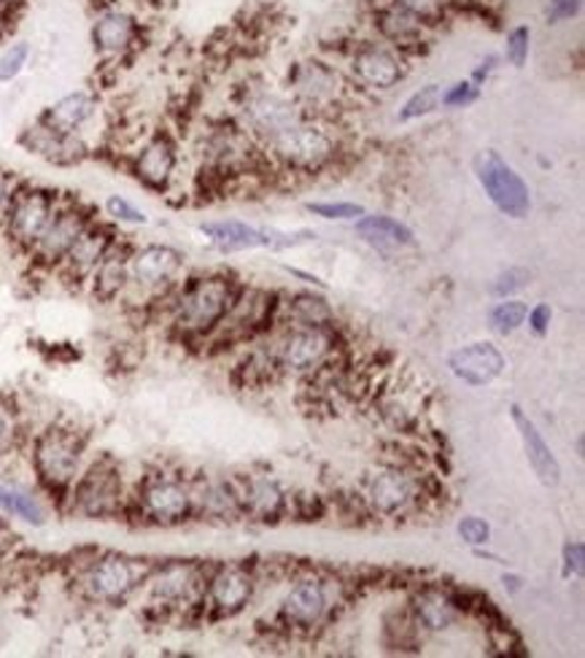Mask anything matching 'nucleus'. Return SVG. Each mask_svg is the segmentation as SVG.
<instances>
[{
	"label": "nucleus",
	"instance_id": "f257e3e1",
	"mask_svg": "<svg viewBox=\"0 0 585 658\" xmlns=\"http://www.w3.org/2000/svg\"><path fill=\"white\" fill-rule=\"evenodd\" d=\"M240 286L225 273L189 278L170 291V324L183 337H211L232 311Z\"/></svg>",
	"mask_w": 585,
	"mask_h": 658
},
{
	"label": "nucleus",
	"instance_id": "f03ea898",
	"mask_svg": "<svg viewBox=\"0 0 585 658\" xmlns=\"http://www.w3.org/2000/svg\"><path fill=\"white\" fill-rule=\"evenodd\" d=\"M84 451H87V440L76 429L51 423L38 432V438L33 440V470L44 491L57 500H65L84 470Z\"/></svg>",
	"mask_w": 585,
	"mask_h": 658
},
{
	"label": "nucleus",
	"instance_id": "7ed1b4c3",
	"mask_svg": "<svg viewBox=\"0 0 585 658\" xmlns=\"http://www.w3.org/2000/svg\"><path fill=\"white\" fill-rule=\"evenodd\" d=\"M335 332L332 324L326 327H313V324H289L273 332L271 340L262 348L267 370H280V373L306 375L313 370L324 368L335 354Z\"/></svg>",
	"mask_w": 585,
	"mask_h": 658
},
{
	"label": "nucleus",
	"instance_id": "20e7f679",
	"mask_svg": "<svg viewBox=\"0 0 585 658\" xmlns=\"http://www.w3.org/2000/svg\"><path fill=\"white\" fill-rule=\"evenodd\" d=\"M65 500L71 505V511L84 518L119 516L124 511V505H128L122 470L108 456H100L92 465H84L82 475L71 486Z\"/></svg>",
	"mask_w": 585,
	"mask_h": 658
},
{
	"label": "nucleus",
	"instance_id": "39448f33",
	"mask_svg": "<svg viewBox=\"0 0 585 658\" xmlns=\"http://www.w3.org/2000/svg\"><path fill=\"white\" fill-rule=\"evenodd\" d=\"M152 566L122 553H103L84 566L79 586L95 605H122L146 583Z\"/></svg>",
	"mask_w": 585,
	"mask_h": 658
},
{
	"label": "nucleus",
	"instance_id": "423d86ee",
	"mask_svg": "<svg viewBox=\"0 0 585 658\" xmlns=\"http://www.w3.org/2000/svg\"><path fill=\"white\" fill-rule=\"evenodd\" d=\"M265 146L284 168L300 170V174H313V170L324 168L326 163H332V157L337 152V143L326 133V128H321L319 122H311L308 117L291 124L280 135H275Z\"/></svg>",
	"mask_w": 585,
	"mask_h": 658
},
{
	"label": "nucleus",
	"instance_id": "0eeeda50",
	"mask_svg": "<svg viewBox=\"0 0 585 658\" xmlns=\"http://www.w3.org/2000/svg\"><path fill=\"white\" fill-rule=\"evenodd\" d=\"M135 513L143 524L181 526L192 518V486L176 475H148L138 486Z\"/></svg>",
	"mask_w": 585,
	"mask_h": 658
},
{
	"label": "nucleus",
	"instance_id": "6e6552de",
	"mask_svg": "<svg viewBox=\"0 0 585 658\" xmlns=\"http://www.w3.org/2000/svg\"><path fill=\"white\" fill-rule=\"evenodd\" d=\"M475 176L478 184L483 187L486 198L491 200V205L508 219H526L532 211V192L529 184L521 179L518 170L513 165L504 163L494 148H483L475 157Z\"/></svg>",
	"mask_w": 585,
	"mask_h": 658
},
{
	"label": "nucleus",
	"instance_id": "1a4fd4ad",
	"mask_svg": "<svg viewBox=\"0 0 585 658\" xmlns=\"http://www.w3.org/2000/svg\"><path fill=\"white\" fill-rule=\"evenodd\" d=\"M57 205H60V200L49 189L25 187L11 192L9 208H5L3 222H0L9 243L22 251H31L36 240L41 238L51 216H55Z\"/></svg>",
	"mask_w": 585,
	"mask_h": 658
},
{
	"label": "nucleus",
	"instance_id": "9d476101",
	"mask_svg": "<svg viewBox=\"0 0 585 658\" xmlns=\"http://www.w3.org/2000/svg\"><path fill=\"white\" fill-rule=\"evenodd\" d=\"M200 236L208 240V246L219 254H235V251H251V249H291L306 240H313L315 232H306L302 238L291 236V232L278 230H262V227L246 225L240 219H216L203 222L198 227Z\"/></svg>",
	"mask_w": 585,
	"mask_h": 658
},
{
	"label": "nucleus",
	"instance_id": "9b49d317",
	"mask_svg": "<svg viewBox=\"0 0 585 658\" xmlns=\"http://www.w3.org/2000/svg\"><path fill=\"white\" fill-rule=\"evenodd\" d=\"M183 254L168 243H146L130 251V289L148 297L170 295L181 276Z\"/></svg>",
	"mask_w": 585,
	"mask_h": 658
},
{
	"label": "nucleus",
	"instance_id": "f8f14e48",
	"mask_svg": "<svg viewBox=\"0 0 585 658\" xmlns=\"http://www.w3.org/2000/svg\"><path fill=\"white\" fill-rule=\"evenodd\" d=\"M148 597L157 608L165 610H181L194 608L203 602L205 588V572L200 564L192 562H170L152 566L146 577Z\"/></svg>",
	"mask_w": 585,
	"mask_h": 658
},
{
	"label": "nucleus",
	"instance_id": "ddd939ff",
	"mask_svg": "<svg viewBox=\"0 0 585 658\" xmlns=\"http://www.w3.org/2000/svg\"><path fill=\"white\" fill-rule=\"evenodd\" d=\"M240 119H243V128L251 139L267 143L284 130H289L291 124L306 119V111H302L295 97L289 100V97L278 93L260 89V93L246 97L243 106H240Z\"/></svg>",
	"mask_w": 585,
	"mask_h": 658
},
{
	"label": "nucleus",
	"instance_id": "4468645a",
	"mask_svg": "<svg viewBox=\"0 0 585 658\" xmlns=\"http://www.w3.org/2000/svg\"><path fill=\"white\" fill-rule=\"evenodd\" d=\"M332 608V586L330 581L319 575H302L295 586L280 599V621L291 632H313L315 626L326 621Z\"/></svg>",
	"mask_w": 585,
	"mask_h": 658
},
{
	"label": "nucleus",
	"instance_id": "2eb2a0df",
	"mask_svg": "<svg viewBox=\"0 0 585 658\" xmlns=\"http://www.w3.org/2000/svg\"><path fill=\"white\" fill-rule=\"evenodd\" d=\"M291 93L295 100L300 103L302 111H324V108L341 106L343 97L348 93V84L337 68L330 62L308 60L300 62L291 73Z\"/></svg>",
	"mask_w": 585,
	"mask_h": 658
},
{
	"label": "nucleus",
	"instance_id": "dca6fc26",
	"mask_svg": "<svg viewBox=\"0 0 585 658\" xmlns=\"http://www.w3.org/2000/svg\"><path fill=\"white\" fill-rule=\"evenodd\" d=\"M421 497V483L405 467H383L370 475L365 491V502L375 516L397 518L410 511Z\"/></svg>",
	"mask_w": 585,
	"mask_h": 658
},
{
	"label": "nucleus",
	"instance_id": "f3484780",
	"mask_svg": "<svg viewBox=\"0 0 585 658\" xmlns=\"http://www.w3.org/2000/svg\"><path fill=\"white\" fill-rule=\"evenodd\" d=\"M256 577L246 566L222 564L205 575L203 605L214 618H232L254 599Z\"/></svg>",
	"mask_w": 585,
	"mask_h": 658
},
{
	"label": "nucleus",
	"instance_id": "a211bd4d",
	"mask_svg": "<svg viewBox=\"0 0 585 658\" xmlns=\"http://www.w3.org/2000/svg\"><path fill=\"white\" fill-rule=\"evenodd\" d=\"M92 222L89 211H84L76 203H60L57 205L55 216L49 219L41 238L36 240V246L31 249L33 260H38L46 267H60V262L65 260V254L71 251V246L76 243V238L87 230Z\"/></svg>",
	"mask_w": 585,
	"mask_h": 658
},
{
	"label": "nucleus",
	"instance_id": "6ab92c4d",
	"mask_svg": "<svg viewBox=\"0 0 585 658\" xmlns=\"http://www.w3.org/2000/svg\"><path fill=\"white\" fill-rule=\"evenodd\" d=\"M351 76L365 89L389 93L405 79V60L383 44H361L351 55Z\"/></svg>",
	"mask_w": 585,
	"mask_h": 658
},
{
	"label": "nucleus",
	"instance_id": "aec40b11",
	"mask_svg": "<svg viewBox=\"0 0 585 658\" xmlns=\"http://www.w3.org/2000/svg\"><path fill=\"white\" fill-rule=\"evenodd\" d=\"M464 615L462 599L445 588L427 586L418 588L410 597V618L416 623L418 632L427 634H443L451 632Z\"/></svg>",
	"mask_w": 585,
	"mask_h": 658
},
{
	"label": "nucleus",
	"instance_id": "412c9836",
	"mask_svg": "<svg viewBox=\"0 0 585 658\" xmlns=\"http://www.w3.org/2000/svg\"><path fill=\"white\" fill-rule=\"evenodd\" d=\"M449 368L467 386H489L504 373V354L491 340L469 343V346L456 348L451 354Z\"/></svg>",
	"mask_w": 585,
	"mask_h": 658
},
{
	"label": "nucleus",
	"instance_id": "4be33fe9",
	"mask_svg": "<svg viewBox=\"0 0 585 658\" xmlns=\"http://www.w3.org/2000/svg\"><path fill=\"white\" fill-rule=\"evenodd\" d=\"M114 243H117V232L108 225H100V222L92 219L87 230L71 246L65 260L60 262V271L65 273L71 282H89L95 267L100 265V260L108 254V249H111Z\"/></svg>",
	"mask_w": 585,
	"mask_h": 658
},
{
	"label": "nucleus",
	"instance_id": "5701e85b",
	"mask_svg": "<svg viewBox=\"0 0 585 658\" xmlns=\"http://www.w3.org/2000/svg\"><path fill=\"white\" fill-rule=\"evenodd\" d=\"M176 165H179V146L168 133H157L135 154L133 174L143 187L163 192L174 181Z\"/></svg>",
	"mask_w": 585,
	"mask_h": 658
},
{
	"label": "nucleus",
	"instance_id": "b1692460",
	"mask_svg": "<svg viewBox=\"0 0 585 658\" xmlns=\"http://www.w3.org/2000/svg\"><path fill=\"white\" fill-rule=\"evenodd\" d=\"M20 143L31 154L55 165H76L87 157V143L82 141V135L57 133V130H49L41 122L27 128L20 135Z\"/></svg>",
	"mask_w": 585,
	"mask_h": 658
},
{
	"label": "nucleus",
	"instance_id": "393cba45",
	"mask_svg": "<svg viewBox=\"0 0 585 658\" xmlns=\"http://www.w3.org/2000/svg\"><path fill=\"white\" fill-rule=\"evenodd\" d=\"M254 152V139L246 133L243 124H227V128L211 130L205 139L203 157L216 170H238L249 165Z\"/></svg>",
	"mask_w": 585,
	"mask_h": 658
},
{
	"label": "nucleus",
	"instance_id": "a878e982",
	"mask_svg": "<svg viewBox=\"0 0 585 658\" xmlns=\"http://www.w3.org/2000/svg\"><path fill=\"white\" fill-rule=\"evenodd\" d=\"M192 486V516L208 521H235L243 516L235 483L216 478L189 480Z\"/></svg>",
	"mask_w": 585,
	"mask_h": 658
},
{
	"label": "nucleus",
	"instance_id": "bb28decb",
	"mask_svg": "<svg viewBox=\"0 0 585 658\" xmlns=\"http://www.w3.org/2000/svg\"><path fill=\"white\" fill-rule=\"evenodd\" d=\"M138 22L122 9H106L92 22V47L100 57H122L133 49Z\"/></svg>",
	"mask_w": 585,
	"mask_h": 658
},
{
	"label": "nucleus",
	"instance_id": "cd10ccee",
	"mask_svg": "<svg viewBox=\"0 0 585 658\" xmlns=\"http://www.w3.org/2000/svg\"><path fill=\"white\" fill-rule=\"evenodd\" d=\"M510 414H513L515 427H518L526 462H529V467L535 470L537 478H540V483L548 486V489L559 486L561 483V465H559V459H556L553 451H550V445L545 443V438H542L540 429H537V423L532 421L529 416L518 408V405H513Z\"/></svg>",
	"mask_w": 585,
	"mask_h": 658
},
{
	"label": "nucleus",
	"instance_id": "c85d7f7f",
	"mask_svg": "<svg viewBox=\"0 0 585 658\" xmlns=\"http://www.w3.org/2000/svg\"><path fill=\"white\" fill-rule=\"evenodd\" d=\"M97 113V97L89 89H76V93L62 95L60 100L51 103L49 108L38 117V122L46 124L49 130L65 135H79L82 128H87L92 117Z\"/></svg>",
	"mask_w": 585,
	"mask_h": 658
},
{
	"label": "nucleus",
	"instance_id": "c756f323",
	"mask_svg": "<svg viewBox=\"0 0 585 658\" xmlns=\"http://www.w3.org/2000/svg\"><path fill=\"white\" fill-rule=\"evenodd\" d=\"M130 251L133 246L122 243L117 238V243L108 249V254L103 256L100 265L95 267V273L89 276L92 295L103 302H114L128 291L130 286Z\"/></svg>",
	"mask_w": 585,
	"mask_h": 658
},
{
	"label": "nucleus",
	"instance_id": "7c9ffc66",
	"mask_svg": "<svg viewBox=\"0 0 585 658\" xmlns=\"http://www.w3.org/2000/svg\"><path fill=\"white\" fill-rule=\"evenodd\" d=\"M354 232H357L359 240H365L367 246H372L375 251H403V249H413L416 246V232L410 227L403 225L394 216H383V214H365L354 222Z\"/></svg>",
	"mask_w": 585,
	"mask_h": 658
},
{
	"label": "nucleus",
	"instance_id": "2f4dec72",
	"mask_svg": "<svg viewBox=\"0 0 585 658\" xmlns=\"http://www.w3.org/2000/svg\"><path fill=\"white\" fill-rule=\"evenodd\" d=\"M235 489H238L243 516H251L256 521H275L284 513V491H280V486L275 483L273 478H267V475H254V478L243 480V486H235Z\"/></svg>",
	"mask_w": 585,
	"mask_h": 658
},
{
	"label": "nucleus",
	"instance_id": "473e14b6",
	"mask_svg": "<svg viewBox=\"0 0 585 658\" xmlns=\"http://www.w3.org/2000/svg\"><path fill=\"white\" fill-rule=\"evenodd\" d=\"M0 513L27 526H44L49 521V507L36 491L3 478H0Z\"/></svg>",
	"mask_w": 585,
	"mask_h": 658
},
{
	"label": "nucleus",
	"instance_id": "72a5a7b5",
	"mask_svg": "<svg viewBox=\"0 0 585 658\" xmlns=\"http://www.w3.org/2000/svg\"><path fill=\"white\" fill-rule=\"evenodd\" d=\"M278 308L286 313V322L289 324H313V327H326V324L335 322V311H332L330 302H326L321 295H313V291L291 295L286 302H278Z\"/></svg>",
	"mask_w": 585,
	"mask_h": 658
},
{
	"label": "nucleus",
	"instance_id": "f704fd0d",
	"mask_svg": "<svg viewBox=\"0 0 585 658\" xmlns=\"http://www.w3.org/2000/svg\"><path fill=\"white\" fill-rule=\"evenodd\" d=\"M378 31L383 33L386 41L397 44V47H410V44L421 41L427 25L418 22L413 14H407L403 5L392 3L389 9L378 11Z\"/></svg>",
	"mask_w": 585,
	"mask_h": 658
},
{
	"label": "nucleus",
	"instance_id": "c9c22d12",
	"mask_svg": "<svg viewBox=\"0 0 585 658\" xmlns=\"http://www.w3.org/2000/svg\"><path fill=\"white\" fill-rule=\"evenodd\" d=\"M526 311H529V306L521 300H513V297L499 300L489 311V327L502 337L513 335V332H518L526 324Z\"/></svg>",
	"mask_w": 585,
	"mask_h": 658
},
{
	"label": "nucleus",
	"instance_id": "e433bc0d",
	"mask_svg": "<svg viewBox=\"0 0 585 658\" xmlns=\"http://www.w3.org/2000/svg\"><path fill=\"white\" fill-rule=\"evenodd\" d=\"M440 93H443L440 84H427V87L416 89V93L407 97L405 106L399 108V122H413V119H421L427 113H432L434 108H440Z\"/></svg>",
	"mask_w": 585,
	"mask_h": 658
},
{
	"label": "nucleus",
	"instance_id": "4c0bfd02",
	"mask_svg": "<svg viewBox=\"0 0 585 658\" xmlns=\"http://www.w3.org/2000/svg\"><path fill=\"white\" fill-rule=\"evenodd\" d=\"M33 47L31 41H11L9 47L0 51V84H11L14 79H20V73L25 71L31 62Z\"/></svg>",
	"mask_w": 585,
	"mask_h": 658
},
{
	"label": "nucleus",
	"instance_id": "58836bf2",
	"mask_svg": "<svg viewBox=\"0 0 585 658\" xmlns=\"http://www.w3.org/2000/svg\"><path fill=\"white\" fill-rule=\"evenodd\" d=\"M529 282H532L529 267L513 265V267H508V271L499 273L494 282H491L489 291H491V297H497V300H508V297L518 295L521 289H526Z\"/></svg>",
	"mask_w": 585,
	"mask_h": 658
},
{
	"label": "nucleus",
	"instance_id": "ea45409f",
	"mask_svg": "<svg viewBox=\"0 0 585 658\" xmlns=\"http://www.w3.org/2000/svg\"><path fill=\"white\" fill-rule=\"evenodd\" d=\"M103 211H106L108 219L117 222V225H130V227L148 225V216L143 214L135 203H130L128 198H122V194H111V198H106Z\"/></svg>",
	"mask_w": 585,
	"mask_h": 658
},
{
	"label": "nucleus",
	"instance_id": "a19ab883",
	"mask_svg": "<svg viewBox=\"0 0 585 658\" xmlns=\"http://www.w3.org/2000/svg\"><path fill=\"white\" fill-rule=\"evenodd\" d=\"M20 438H22L20 416H16V410L0 397V459L9 456L11 451L20 445Z\"/></svg>",
	"mask_w": 585,
	"mask_h": 658
},
{
	"label": "nucleus",
	"instance_id": "79ce46f5",
	"mask_svg": "<svg viewBox=\"0 0 585 658\" xmlns=\"http://www.w3.org/2000/svg\"><path fill=\"white\" fill-rule=\"evenodd\" d=\"M529 51H532V31L526 25L513 27L504 38V60L510 62L513 68H524L529 62Z\"/></svg>",
	"mask_w": 585,
	"mask_h": 658
},
{
	"label": "nucleus",
	"instance_id": "37998d69",
	"mask_svg": "<svg viewBox=\"0 0 585 658\" xmlns=\"http://www.w3.org/2000/svg\"><path fill=\"white\" fill-rule=\"evenodd\" d=\"M306 208L324 222H357L367 214L365 205L359 203H306Z\"/></svg>",
	"mask_w": 585,
	"mask_h": 658
},
{
	"label": "nucleus",
	"instance_id": "c03bdc74",
	"mask_svg": "<svg viewBox=\"0 0 585 658\" xmlns=\"http://www.w3.org/2000/svg\"><path fill=\"white\" fill-rule=\"evenodd\" d=\"M456 531H458V537H462V540L473 548H483L491 542V524L480 516H464L456 524Z\"/></svg>",
	"mask_w": 585,
	"mask_h": 658
},
{
	"label": "nucleus",
	"instance_id": "a18cd8bd",
	"mask_svg": "<svg viewBox=\"0 0 585 658\" xmlns=\"http://www.w3.org/2000/svg\"><path fill=\"white\" fill-rule=\"evenodd\" d=\"M478 97H480L478 84H473L469 79H464V82L451 84L449 89H443V93H440V106H443V108H467V106H473Z\"/></svg>",
	"mask_w": 585,
	"mask_h": 658
},
{
	"label": "nucleus",
	"instance_id": "49530a36",
	"mask_svg": "<svg viewBox=\"0 0 585 658\" xmlns=\"http://www.w3.org/2000/svg\"><path fill=\"white\" fill-rule=\"evenodd\" d=\"M394 3L403 5L407 14H413L423 25H434L438 20H443L449 0H394Z\"/></svg>",
	"mask_w": 585,
	"mask_h": 658
},
{
	"label": "nucleus",
	"instance_id": "de8ad7c7",
	"mask_svg": "<svg viewBox=\"0 0 585 658\" xmlns=\"http://www.w3.org/2000/svg\"><path fill=\"white\" fill-rule=\"evenodd\" d=\"M561 562H564V577H583L585 570V546L581 540L566 542L564 553H561Z\"/></svg>",
	"mask_w": 585,
	"mask_h": 658
},
{
	"label": "nucleus",
	"instance_id": "09e8293b",
	"mask_svg": "<svg viewBox=\"0 0 585 658\" xmlns=\"http://www.w3.org/2000/svg\"><path fill=\"white\" fill-rule=\"evenodd\" d=\"M583 9V0H548V11H545V16H548L550 25H559V22L572 20V16L581 14Z\"/></svg>",
	"mask_w": 585,
	"mask_h": 658
},
{
	"label": "nucleus",
	"instance_id": "8fccbe9b",
	"mask_svg": "<svg viewBox=\"0 0 585 658\" xmlns=\"http://www.w3.org/2000/svg\"><path fill=\"white\" fill-rule=\"evenodd\" d=\"M526 322H529V330L535 332L537 337H545L550 332V322H553V308L548 302H537L535 308L526 311Z\"/></svg>",
	"mask_w": 585,
	"mask_h": 658
},
{
	"label": "nucleus",
	"instance_id": "3c124183",
	"mask_svg": "<svg viewBox=\"0 0 585 658\" xmlns=\"http://www.w3.org/2000/svg\"><path fill=\"white\" fill-rule=\"evenodd\" d=\"M494 68H497V57H489V60H483L478 68H475L473 76H469V82L478 84V87H480V84H483L486 79H489L491 73H494Z\"/></svg>",
	"mask_w": 585,
	"mask_h": 658
},
{
	"label": "nucleus",
	"instance_id": "603ef678",
	"mask_svg": "<svg viewBox=\"0 0 585 658\" xmlns=\"http://www.w3.org/2000/svg\"><path fill=\"white\" fill-rule=\"evenodd\" d=\"M11 192H14V189L9 187V181H5V176L0 174V222H3V216H5V208H9V200H11Z\"/></svg>",
	"mask_w": 585,
	"mask_h": 658
},
{
	"label": "nucleus",
	"instance_id": "864d4df0",
	"mask_svg": "<svg viewBox=\"0 0 585 658\" xmlns=\"http://www.w3.org/2000/svg\"><path fill=\"white\" fill-rule=\"evenodd\" d=\"M286 271L291 273V276H297V278H302V282L306 284H313V286H319V289H324V282H321L319 276H311V273H302V271H297V267H286Z\"/></svg>",
	"mask_w": 585,
	"mask_h": 658
},
{
	"label": "nucleus",
	"instance_id": "5fc2aeb1",
	"mask_svg": "<svg viewBox=\"0 0 585 658\" xmlns=\"http://www.w3.org/2000/svg\"><path fill=\"white\" fill-rule=\"evenodd\" d=\"M502 583L510 594H518L521 588H524V581H521L518 575H502Z\"/></svg>",
	"mask_w": 585,
	"mask_h": 658
},
{
	"label": "nucleus",
	"instance_id": "6e6d98bb",
	"mask_svg": "<svg viewBox=\"0 0 585 658\" xmlns=\"http://www.w3.org/2000/svg\"><path fill=\"white\" fill-rule=\"evenodd\" d=\"M3 535H5V529H3V526H0V540H3Z\"/></svg>",
	"mask_w": 585,
	"mask_h": 658
},
{
	"label": "nucleus",
	"instance_id": "4d7b16f0",
	"mask_svg": "<svg viewBox=\"0 0 585 658\" xmlns=\"http://www.w3.org/2000/svg\"><path fill=\"white\" fill-rule=\"evenodd\" d=\"M5 3H9V0H0V5H5Z\"/></svg>",
	"mask_w": 585,
	"mask_h": 658
},
{
	"label": "nucleus",
	"instance_id": "13d9d810",
	"mask_svg": "<svg viewBox=\"0 0 585 658\" xmlns=\"http://www.w3.org/2000/svg\"><path fill=\"white\" fill-rule=\"evenodd\" d=\"M0 33H3V31H0Z\"/></svg>",
	"mask_w": 585,
	"mask_h": 658
}]
</instances>
